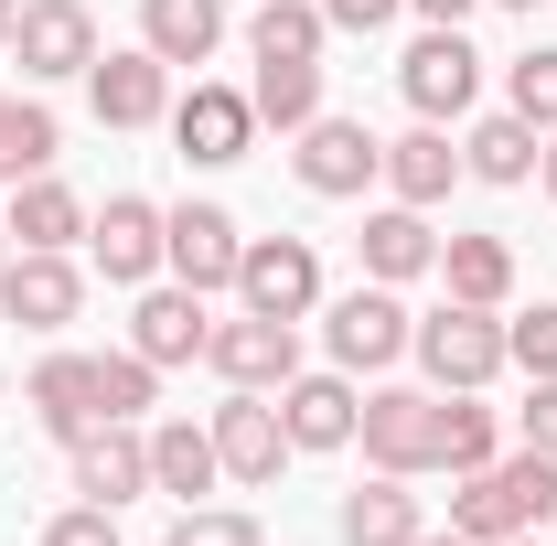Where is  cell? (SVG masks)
Wrapping results in <instances>:
<instances>
[{
    "instance_id": "7a4b0ae2",
    "label": "cell",
    "mask_w": 557,
    "mask_h": 546,
    "mask_svg": "<svg viewBox=\"0 0 557 546\" xmlns=\"http://www.w3.org/2000/svg\"><path fill=\"white\" fill-rule=\"evenodd\" d=\"M408 353H418V375H429L440 397H483L493 375H504V322L472 311V300H440V311L408 333Z\"/></svg>"
},
{
    "instance_id": "9a60e30c",
    "label": "cell",
    "mask_w": 557,
    "mask_h": 546,
    "mask_svg": "<svg viewBox=\"0 0 557 546\" xmlns=\"http://www.w3.org/2000/svg\"><path fill=\"white\" fill-rule=\"evenodd\" d=\"M172 139H183V161H205V172L247 161V150H258V108H247V86H194V97L172 108Z\"/></svg>"
},
{
    "instance_id": "7402d4cb",
    "label": "cell",
    "mask_w": 557,
    "mask_h": 546,
    "mask_svg": "<svg viewBox=\"0 0 557 546\" xmlns=\"http://www.w3.org/2000/svg\"><path fill=\"white\" fill-rule=\"evenodd\" d=\"M214 482H225V461H214V429H194V418H161V429H150V493H183V504H205Z\"/></svg>"
},
{
    "instance_id": "ee69618b",
    "label": "cell",
    "mask_w": 557,
    "mask_h": 546,
    "mask_svg": "<svg viewBox=\"0 0 557 546\" xmlns=\"http://www.w3.org/2000/svg\"><path fill=\"white\" fill-rule=\"evenodd\" d=\"M504 11H536V0H504Z\"/></svg>"
},
{
    "instance_id": "2e32d148",
    "label": "cell",
    "mask_w": 557,
    "mask_h": 546,
    "mask_svg": "<svg viewBox=\"0 0 557 546\" xmlns=\"http://www.w3.org/2000/svg\"><path fill=\"white\" fill-rule=\"evenodd\" d=\"M86 258L119 278V289H150V278H161V204L108 194V214H86Z\"/></svg>"
},
{
    "instance_id": "8992f818",
    "label": "cell",
    "mask_w": 557,
    "mask_h": 546,
    "mask_svg": "<svg viewBox=\"0 0 557 546\" xmlns=\"http://www.w3.org/2000/svg\"><path fill=\"white\" fill-rule=\"evenodd\" d=\"M397 86H408L418 119H440V129H450V119L483 97V54L461 44V22H429V33L408 44V65H397Z\"/></svg>"
},
{
    "instance_id": "52a82bcc",
    "label": "cell",
    "mask_w": 557,
    "mask_h": 546,
    "mask_svg": "<svg viewBox=\"0 0 557 546\" xmlns=\"http://www.w3.org/2000/svg\"><path fill=\"white\" fill-rule=\"evenodd\" d=\"M0 311L22 333H65L75 311H86V269H75L65 247H11L0 258Z\"/></svg>"
},
{
    "instance_id": "f546056e",
    "label": "cell",
    "mask_w": 557,
    "mask_h": 546,
    "mask_svg": "<svg viewBox=\"0 0 557 546\" xmlns=\"http://www.w3.org/2000/svg\"><path fill=\"white\" fill-rule=\"evenodd\" d=\"M54 150H65V129H54V108L11 97V119H0V183H33V172H54Z\"/></svg>"
},
{
    "instance_id": "5b68a950",
    "label": "cell",
    "mask_w": 557,
    "mask_h": 546,
    "mask_svg": "<svg viewBox=\"0 0 557 546\" xmlns=\"http://www.w3.org/2000/svg\"><path fill=\"white\" fill-rule=\"evenodd\" d=\"M236 300L269 311V322H311V311H322V258H311V236H247Z\"/></svg>"
},
{
    "instance_id": "ab89813d",
    "label": "cell",
    "mask_w": 557,
    "mask_h": 546,
    "mask_svg": "<svg viewBox=\"0 0 557 546\" xmlns=\"http://www.w3.org/2000/svg\"><path fill=\"white\" fill-rule=\"evenodd\" d=\"M536 172H547V204H557V129H547V150H536Z\"/></svg>"
},
{
    "instance_id": "ac0fdd59",
    "label": "cell",
    "mask_w": 557,
    "mask_h": 546,
    "mask_svg": "<svg viewBox=\"0 0 557 546\" xmlns=\"http://www.w3.org/2000/svg\"><path fill=\"white\" fill-rule=\"evenodd\" d=\"M205 289H183V278H172V289H139V311H129V353H150V364H194V353H205Z\"/></svg>"
},
{
    "instance_id": "8fae6325",
    "label": "cell",
    "mask_w": 557,
    "mask_h": 546,
    "mask_svg": "<svg viewBox=\"0 0 557 546\" xmlns=\"http://www.w3.org/2000/svg\"><path fill=\"white\" fill-rule=\"evenodd\" d=\"M205 364L225 386H289L300 375V322H269V311H236L205 333Z\"/></svg>"
},
{
    "instance_id": "6da1fadb",
    "label": "cell",
    "mask_w": 557,
    "mask_h": 546,
    "mask_svg": "<svg viewBox=\"0 0 557 546\" xmlns=\"http://www.w3.org/2000/svg\"><path fill=\"white\" fill-rule=\"evenodd\" d=\"M547 525H557V461L547 450L483 461V472H461V493H450V536H472V546L547 536Z\"/></svg>"
},
{
    "instance_id": "836d02e7",
    "label": "cell",
    "mask_w": 557,
    "mask_h": 546,
    "mask_svg": "<svg viewBox=\"0 0 557 546\" xmlns=\"http://www.w3.org/2000/svg\"><path fill=\"white\" fill-rule=\"evenodd\" d=\"M161 546H269V536H258V514H236V504H183Z\"/></svg>"
},
{
    "instance_id": "603a6c76",
    "label": "cell",
    "mask_w": 557,
    "mask_h": 546,
    "mask_svg": "<svg viewBox=\"0 0 557 546\" xmlns=\"http://www.w3.org/2000/svg\"><path fill=\"white\" fill-rule=\"evenodd\" d=\"M139 44L161 65H205L225 44V0H139Z\"/></svg>"
},
{
    "instance_id": "f1b7e54d",
    "label": "cell",
    "mask_w": 557,
    "mask_h": 546,
    "mask_svg": "<svg viewBox=\"0 0 557 546\" xmlns=\"http://www.w3.org/2000/svg\"><path fill=\"white\" fill-rule=\"evenodd\" d=\"M247 108H258V129H311L322 119V65H258V86H247Z\"/></svg>"
},
{
    "instance_id": "e0dca14e",
    "label": "cell",
    "mask_w": 557,
    "mask_h": 546,
    "mask_svg": "<svg viewBox=\"0 0 557 546\" xmlns=\"http://www.w3.org/2000/svg\"><path fill=\"white\" fill-rule=\"evenodd\" d=\"M354 418H364V397H354L344 364H333V375H289V386H278V429H289V450H344Z\"/></svg>"
},
{
    "instance_id": "44dd1931",
    "label": "cell",
    "mask_w": 557,
    "mask_h": 546,
    "mask_svg": "<svg viewBox=\"0 0 557 546\" xmlns=\"http://www.w3.org/2000/svg\"><path fill=\"white\" fill-rule=\"evenodd\" d=\"M354 247H364V278H386V289H397V278H429V269H440V236H429V214H418V204L364 214V236H354Z\"/></svg>"
},
{
    "instance_id": "9c48e42d",
    "label": "cell",
    "mask_w": 557,
    "mask_h": 546,
    "mask_svg": "<svg viewBox=\"0 0 557 546\" xmlns=\"http://www.w3.org/2000/svg\"><path fill=\"white\" fill-rule=\"evenodd\" d=\"M236 258H247V236H236L225 204H172L161 214V269L183 289H236Z\"/></svg>"
},
{
    "instance_id": "cb8c5ba5",
    "label": "cell",
    "mask_w": 557,
    "mask_h": 546,
    "mask_svg": "<svg viewBox=\"0 0 557 546\" xmlns=\"http://www.w3.org/2000/svg\"><path fill=\"white\" fill-rule=\"evenodd\" d=\"M333 525H344V546H408L429 514H418L408 472H375L364 493H344V514H333Z\"/></svg>"
},
{
    "instance_id": "f35d334b",
    "label": "cell",
    "mask_w": 557,
    "mask_h": 546,
    "mask_svg": "<svg viewBox=\"0 0 557 546\" xmlns=\"http://www.w3.org/2000/svg\"><path fill=\"white\" fill-rule=\"evenodd\" d=\"M408 11H429V22H461V11H472V0H408Z\"/></svg>"
},
{
    "instance_id": "d6a6232c",
    "label": "cell",
    "mask_w": 557,
    "mask_h": 546,
    "mask_svg": "<svg viewBox=\"0 0 557 546\" xmlns=\"http://www.w3.org/2000/svg\"><path fill=\"white\" fill-rule=\"evenodd\" d=\"M150 386H161L150 353H97V418H139V408H150Z\"/></svg>"
},
{
    "instance_id": "7c38bea8",
    "label": "cell",
    "mask_w": 557,
    "mask_h": 546,
    "mask_svg": "<svg viewBox=\"0 0 557 546\" xmlns=\"http://www.w3.org/2000/svg\"><path fill=\"white\" fill-rule=\"evenodd\" d=\"M205 429H214V461H225V482H278V461H289V429H278V397H269V386H236V397H225Z\"/></svg>"
},
{
    "instance_id": "4dcf8cb0",
    "label": "cell",
    "mask_w": 557,
    "mask_h": 546,
    "mask_svg": "<svg viewBox=\"0 0 557 546\" xmlns=\"http://www.w3.org/2000/svg\"><path fill=\"white\" fill-rule=\"evenodd\" d=\"M493 461V408H472V397H440V472H483Z\"/></svg>"
},
{
    "instance_id": "f6af8a7d",
    "label": "cell",
    "mask_w": 557,
    "mask_h": 546,
    "mask_svg": "<svg viewBox=\"0 0 557 546\" xmlns=\"http://www.w3.org/2000/svg\"><path fill=\"white\" fill-rule=\"evenodd\" d=\"M504 546H536V536H504Z\"/></svg>"
},
{
    "instance_id": "7bdbcfd3",
    "label": "cell",
    "mask_w": 557,
    "mask_h": 546,
    "mask_svg": "<svg viewBox=\"0 0 557 546\" xmlns=\"http://www.w3.org/2000/svg\"><path fill=\"white\" fill-rule=\"evenodd\" d=\"M0 258H11V225H0Z\"/></svg>"
},
{
    "instance_id": "60d3db41",
    "label": "cell",
    "mask_w": 557,
    "mask_h": 546,
    "mask_svg": "<svg viewBox=\"0 0 557 546\" xmlns=\"http://www.w3.org/2000/svg\"><path fill=\"white\" fill-rule=\"evenodd\" d=\"M408 546H472V536H440V525H418V536Z\"/></svg>"
},
{
    "instance_id": "4316f807",
    "label": "cell",
    "mask_w": 557,
    "mask_h": 546,
    "mask_svg": "<svg viewBox=\"0 0 557 546\" xmlns=\"http://www.w3.org/2000/svg\"><path fill=\"white\" fill-rule=\"evenodd\" d=\"M440 278H450V300L504 311V289H515V247H504V236H440Z\"/></svg>"
},
{
    "instance_id": "bcb514c9",
    "label": "cell",
    "mask_w": 557,
    "mask_h": 546,
    "mask_svg": "<svg viewBox=\"0 0 557 546\" xmlns=\"http://www.w3.org/2000/svg\"><path fill=\"white\" fill-rule=\"evenodd\" d=\"M0 119H11V97H0Z\"/></svg>"
},
{
    "instance_id": "d6986e66",
    "label": "cell",
    "mask_w": 557,
    "mask_h": 546,
    "mask_svg": "<svg viewBox=\"0 0 557 546\" xmlns=\"http://www.w3.org/2000/svg\"><path fill=\"white\" fill-rule=\"evenodd\" d=\"M450 183H461V150H450V129H440V119H418L408 139H386V194H397V204H450Z\"/></svg>"
},
{
    "instance_id": "277c9868",
    "label": "cell",
    "mask_w": 557,
    "mask_h": 546,
    "mask_svg": "<svg viewBox=\"0 0 557 546\" xmlns=\"http://www.w3.org/2000/svg\"><path fill=\"white\" fill-rule=\"evenodd\" d=\"M289 172H300V194H322V204H344V194H364V183H386V139L364 129V119H311V129L289 139Z\"/></svg>"
},
{
    "instance_id": "d590c367",
    "label": "cell",
    "mask_w": 557,
    "mask_h": 546,
    "mask_svg": "<svg viewBox=\"0 0 557 546\" xmlns=\"http://www.w3.org/2000/svg\"><path fill=\"white\" fill-rule=\"evenodd\" d=\"M515 439L557 461V375H525V408H515Z\"/></svg>"
},
{
    "instance_id": "d4e9b609",
    "label": "cell",
    "mask_w": 557,
    "mask_h": 546,
    "mask_svg": "<svg viewBox=\"0 0 557 546\" xmlns=\"http://www.w3.org/2000/svg\"><path fill=\"white\" fill-rule=\"evenodd\" d=\"M322 44H333L322 0H258V22H247V54L258 65H322Z\"/></svg>"
},
{
    "instance_id": "3957f363",
    "label": "cell",
    "mask_w": 557,
    "mask_h": 546,
    "mask_svg": "<svg viewBox=\"0 0 557 546\" xmlns=\"http://www.w3.org/2000/svg\"><path fill=\"white\" fill-rule=\"evenodd\" d=\"M354 439H364V461L375 472H440V386H375L364 418H354Z\"/></svg>"
},
{
    "instance_id": "484cf974",
    "label": "cell",
    "mask_w": 557,
    "mask_h": 546,
    "mask_svg": "<svg viewBox=\"0 0 557 546\" xmlns=\"http://www.w3.org/2000/svg\"><path fill=\"white\" fill-rule=\"evenodd\" d=\"M0 225H11V247H75L86 236V204H75L54 172H33V183H11V214Z\"/></svg>"
},
{
    "instance_id": "30bf717a",
    "label": "cell",
    "mask_w": 557,
    "mask_h": 546,
    "mask_svg": "<svg viewBox=\"0 0 557 546\" xmlns=\"http://www.w3.org/2000/svg\"><path fill=\"white\" fill-rule=\"evenodd\" d=\"M86 108H97V129H150V119H172V65L129 44V54H97L86 65Z\"/></svg>"
},
{
    "instance_id": "5bb4252c",
    "label": "cell",
    "mask_w": 557,
    "mask_h": 546,
    "mask_svg": "<svg viewBox=\"0 0 557 546\" xmlns=\"http://www.w3.org/2000/svg\"><path fill=\"white\" fill-rule=\"evenodd\" d=\"M75 493H86V504H108V514H119V504H139V493H150V429L97 418V429L75 439Z\"/></svg>"
},
{
    "instance_id": "e575fe53",
    "label": "cell",
    "mask_w": 557,
    "mask_h": 546,
    "mask_svg": "<svg viewBox=\"0 0 557 546\" xmlns=\"http://www.w3.org/2000/svg\"><path fill=\"white\" fill-rule=\"evenodd\" d=\"M504 364H525V375H557V311H547V300L504 322Z\"/></svg>"
},
{
    "instance_id": "ba28073f",
    "label": "cell",
    "mask_w": 557,
    "mask_h": 546,
    "mask_svg": "<svg viewBox=\"0 0 557 546\" xmlns=\"http://www.w3.org/2000/svg\"><path fill=\"white\" fill-rule=\"evenodd\" d=\"M408 311H397V289H386V278H364V289H344V300H333V311H322V343H333V364H344V375H375V364H397V353H408Z\"/></svg>"
},
{
    "instance_id": "ffe728a7",
    "label": "cell",
    "mask_w": 557,
    "mask_h": 546,
    "mask_svg": "<svg viewBox=\"0 0 557 546\" xmlns=\"http://www.w3.org/2000/svg\"><path fill=\"white\" fill-rule=\"evenodd\" d=\"M33 418L75 450V439L97 429V353H44V364H33Z\"/></svg>"
},
{
    "instance_id": "83f0119b",
    "label": "cell",
    "mask_w": 557,
    "mask_h": 546,
    "mask_svg": "<svg viewBox=\"0 0 557 546\" xmlns=\"http://www.w3.org/2000/svg\"><path fill=\"white\" fill-rule=\"evenodd\" d=\"M536 150H547V129H525V119L504 108V119H483V129L461 139V172H472V183H536Z\"/></svg>"
},
{
    "instance_id": "4fadbf2b",
    "label": "cell",
    "mask_w": 557,
    "mask_h": 546,
    "mask_svg": "<svg viewBox=\"0 0 557 546\" xmlns=\"http://www.w3.org/2000/svg\"><path fill=\"white\" fill-rule=\"evenodd\" d=\"M11 54L33 86H54V75H86L97 65V22H86V0H22V22H11Z\"/></svg>"
},
{
    "instance_id": "b9f144b4",
    "label": "cell",
    "mask_w": 557,
    "mask_h": 546,
    "mask_svg": "<svg viewBox=\"0 0 557 546\" xmlns=\"http://www.w3.org/2000/svg\"><path fill=\"white\" fill-rule=\"evenodd\" d=\"M11 22H22V0H0V44H11Z\"/></svg>"
},
{
    "instance_id": "8d00e7d4",
    "label": "cell",
    "mask_w": 557,
    "mask_h": 546,
    "mask_svg": "<svg viewBox=\"0 0 557 546\" xmlns=\"http://www.w3.org/2000/svg\"><path fill=\"white\" fill-rule=\"evenodd\" d=\"M44 546H119V514H108V504H75V514L44 525Z\"/></svg>"
},
{
    "instance_id": "74e56055",
    "label": "cell",
    "mask_w": 557,
    "mask_h": 546,
    "mask_svg": "<svg viewBox=\"0 0 557 546\" xmlns=\"http://www.w3.org/2000/svg\"><path fill=\"white\" fill-rule=\"evenodd\" d=\"M397 11H408V0H322L333 33H375V22H397Z\"/></svg>"
},
{
    "instance_id": "1f68e13d",
    "label": "cell",
    "mask_w": 557,
    "mask_h": 546,
    "mask_svg": "<svg viewBox=\"0 0 557 546\" xmlns=\"http://www.w3.org/2000/svg\"><path fill=\"white\" fill-rule=\"evenodd\" d=\"M504 108H515L525 129H557V44L515 54V75H504Z\"/></svg>"
}]
</instances>
